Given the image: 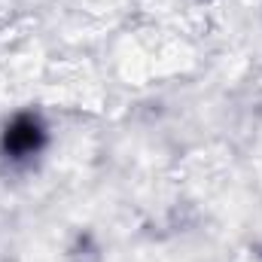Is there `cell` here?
<instances>
[{
	"mask_svg": "<svg viewBox=\"0 0 262 262\" xmlns=\"http://www.w3.org/2000/svg\"><path fill=\"white\" fill-rule=\"evenodd\" d=\"M52 146V125L49 119L34 110H15L0 122V168L6 174L31 171Z\"/></svg>",
	"mask_w": 262,
	"mask_h": 262,
	"instance_id": "obj_1",
	"label": "cell"
},
{
	"mask_svg": "<svg viewBox=\"0 0 262 262\" xmlns=\"http://www.w3.org/2000/svg\"><path fill=\"white\" fill-rule=\"evenodd\" d=\"M67 262H101V247H98L95 235H89V232L76 235V241L67 250Z\"/></svg>",
	"mask_w": 262,
	"mask_h": 262,
	"instance_id": "obj_2",
	"label": "cell"
}]
</instances>
